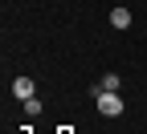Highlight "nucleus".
<instances>
[{
	"mask_svg": "<svg viewBox=\"0 0 147 134\" xmlns=\"http://www.w3.org/2000/svg\"><path fill=\"white\" fill-rule=\"evenodd\" d=\"M98 89H110V93H119V73H106V77H102V85Z\"/></svg>",
	"mask_w": 147,
	"mask_h": 134,
	"instance_id": "20e7f679",
	"label": "nucleus"
},
{
	"mask_svg": "<svg viewBox=\"0 0 147 134\" xmlns=\"http://www.w3.org/2000/svg\"><path fill=\"white\" fill-rule=\"evenodd\" d=\"M98 114H102V118H119V114H123V98L110 93V89H98Z\"/></svg>",
	"mask_w": 147,
	"mask_h": 134,
	"instance_id": "f257e3e1",
	"label": "nucleus"
},
{
	"mask_svg": "<svg viewBox=\"0 0 147 134\" xmlns=\"http://www.w3.org/2000/svg\"><path fill=\"white\" fill-rule=\"evenodd\" d=\"M110 25H115V29H127V25H131V12H127V8H115V12H110Z\"/></svg>",
	"mask_w": 147,
	"mask_h": 134,
	"instance_id": "7ed1b4c3",
	"label": "nucleus"
},
{
	"mask_svg": "<svg viewBox=\"0 0 147 134\" xmlns=\"http://www.w3.org/2000/svg\"><path fill=\"white\" fill-rule=\"evenodd\" d=\"M12 93H16L21 102H29V98H33V81H29V77H16V81H12Z\"/></svg>",
	"mask_w": 147,
	"mask_h": 134,
	"instance_id": "f03ea898",
	"label": "nucleus"
},
{
	"mask_svg": "<svg viewBox=\"0 0 147 134\" xmlns=\"http://www.w3.org/2000/svg\"><path fill=\"white\" fill-rule=\"evenodd\" d=\"M25 114H29V118H37V114H41V102L29 98V102H25Z\"/></svg>",
	"mask_w": 147,
	"mask_h": 134,
	"instance_id": "39448f33",
	"label": "nucleus"
}]
</instances>
